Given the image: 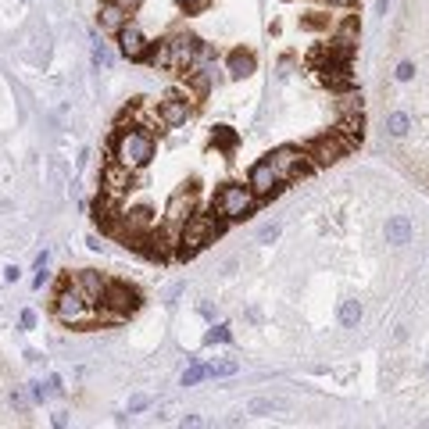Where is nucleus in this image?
<instances>
[{
	"label": "nucleus",
	"instance_id": "nucleus-35",
	"mask_svg": "<svg viewBox=\"0 0 429 429\" xmlns=\"http://www.w3.org/2000/svg\"><path fill=\"white\" fill-rule=\"evenodd\" d=\"M36 326V315L33 312H22V329H33Z\"/></svg>",
	"mask_w": 429,
	"mask_h": 429
},
{
	"label": "nucleus",
	"instance_id": "nucleus-17",
	"mask_svg": "<svg viewBox=\"0 0 429 429\" xmlns=\"http://www.w3.org/2000/svg\"><path fill=\"white\" fill-rule=\"evenodd\" d=\"M226 68H229V79H247L254 72V54L251 50H233Z\"/></svg>",
	"mask_w": 429,
	"mask_h": 429
},
{
	"label": "nucleus",
	"instance_id": "nucleus-25",
	"mask_svg": "<svg viewBox=\"0 0 429 429\" xmlns=\"http://www.w3.org/2000/svg\"><path fill=\"white\" fill-rule=\"evenodd\" d=\"M300 29H308V33L329 29V15H304V18H300Z\"/></svg>",
	"mask_w": 429,
	"mask_h": 429
},
{
	"label": "nucleus",
	"instance_id": "nucleus-28",
	"mask_svg": "<svg viewBox=\"0 0 429 429\" xmlns=\"http://www.w3.org/2000/svg\"><path fill=\"white\" fill-rule=\"evenodd\" d=\"M208 4H211V0H179V11H187V15H201Z\"/></svg>",
	"mask_w": 429,
	"mask_h": 429
},
{
	"label": "nucleus",
	"instance_id": "nucleus-13",
	"mask_svg": "<svg viewBox=\"0 0 429 429\" xmlns=\"http://www.w3.org/2000/svg\"><path fill=\"white\" fill-rule=\"evenodd\" d=\"M190 214H194V190H175L165 204V226L182 229V222H187Z\"/></svg>",
	"mask_w": 429,
	"mask_h": 429
},
{
	"label": "nucleus",
	"instance_id": "nucleus-23",
	"mask_svg": "<svg viewBox=\"0 0 429 429\" xmlns=\"http://www.w3.org/2000/svg\"><path fill=\"white\" fill-rule=\"evenodd\" d=\"M211 143L222 147V150H233V147H236V133H233L229 126H219V129L211 133Z\"/></svg>",
	"mask_w": 429,
	"mask_h": 429
},
{
	"label": "nucleus",
	"instance_id": "nucleus-30",
	"mask_svg": "<svg viewBox=\"0 0 429 429\" xmlns=\"http://www.w3.org/2000/svg\"><path fill=\"white\" fill-rule=\"evenodd\" d=\"M275 408H279V405H275V401H265V397H261V401H251V415H268V412H275Z\"/></svg>",
	"mask_w": 429,
	"mask_h": 429
},
{
	"label": "nucleus",
	"instance_id": "nucleus-21",
	"mask_svg": "<svg viewBox=\"0 0 429 429\" xmlns=\"http://www.w3.org/2000/svg\"><path fill=\"white\" fill-rule=\"evenodd\" d=\"M236 369H240V365H236V361H211V365H204V372H208V376H214V379H226V376H236Z\"/></svg>",
	"mask_w": 429,
	"mask_h": 429
},
{
	"label": "nucleus",
	"instance_id": "nucleus-2",
	"mask_svg": "<svg viewBox=\"0 0 429 429\" xmlns=\"http://www.w3.org/2000/svg\"><path fill=\"white\" fill-rule=\"evenodd\" d=\"M111 150H115V161H118V165H126L129 172H140V168H147L150 161H154L158 143H154V133L129 126V129H118Z\"/></svg>",
	"mask_w": 429,
	"mask_h": 429
},
{
	"label": "nucleus",
	"instance_id": "nucleus-3",
	"mask_svg": "<svg viewBox=\"0 0 429 429\" xmlns=\"http://www.w3.org/2000/svg\"><path fill=\"white\" fill-rule=\"evenodd\" d=\"M226 233V219H214V214L194 211L179 229V258H194L197 251H204L208 243H214Z\"/></svg>",
	"mask_w": 429,
	"mask_h": 429
},
{
	"label": "nucleus",
	"instance_id": "nucleus-5",
	"mask_svg": "<svg viewBox=\"0 0 429 429\" xmlns=\"http://www.w3.org/2000/svg\"><path fill=\"white\" fill-rule=\"evenodd\" d=\"M140 308V290L129 283L111 279L104 297H101V322H126Z\"/></svg>",
	"mask_w": 429,
	"mask_h": 429
},
{
	"label": "nucleus",
	"instance_id": "nucleus-18",
	"mask_svg": "<svg viewBox=\"0 0 429 429\" xmlns=\"http://www.w3.org/2000/svg\"><path fill=\"white\" fill-rule=\"evenodd\" d=\"M408 240H412V222L405 219V214H393V219L386 222V243H393V247H405Z\"/></svg>",
	"mask_w": 429,
	"mask_h": 429
},
{
	"label": "nucleus",
	"instance_id": "nucleus-8",
	"mask_svg": "<svg viewBox=\"0 0 429 429\" xmlns=\"http://www.w3.org/2000/svg\"><path fill=\"white\" fill-rule=\"evenodd\" d=\"M268 161H272L275 175H279L283 182H293V179H300V175H308V168H312L300 147H279V150H272Z\"/></svg>",
	"mask_w": 429,
	"mask_h": 429
},
{
	"label": "nucleus",
	"instance_id": "nucleus-34",
	"mask_svg": "<svg viewBox=\"0 0 429 429\" xmlns=\"http://www.w3.org/2000/svg\"><path fill=\"white\" fill-rule=\"evenodd\" d=\"M11 405H15L18 412H25V408H29V401H25V393H22V390H15V393H11Z\"/></svg>",
	"mask_w": 429,
	"mask_h": 429
},
{
	"label": "nucleus",
	"instance_id": "nucleus-31",
	"mask_svg": "<svg viewBox=\"0 0 429 429\" xmlns=\"http://www.w3.org/2000/svg\"><path fill=\"white\" fill-rule=\"evenodd\" d=\"M204 376H208L204 369H190L187 376H182V386H194V383H197V379H204Z\"/></svg>",
	"mask_w": 429,
	"mask_h": 429
},
{
	"label": "nucleus",
	"instance_id": "nucleus-1",
	"mask_svg": "<svg viewBox=\"0 0 429 429\" xmlns=\"http://www.w3.org/2000/svg\"><path fill=\"white\" fill-rule=\"evenodd\" d=\"M54 315L61 326H72V329H82V326H97L101 322V304H94L79 286L75 279H65L54 297Z\"/></svg>",
	"mask_w": 429,
	"mask_h": 429
},
{
	"label": "nucleus",
	"instance_id": "nucleus-37",
	"mask_svg": "<svg viewBox=\"0 0 429 429\" xmlns=\"http://www.w3.org/2000/svg\"><path fill=\"white\" fill-rule=\"evenodd\" d=\"M115 4H122V8H129V11H136V8H140V0H115Z\"/></svg>",
	"mask_w": 429,
	"mask_h": 429
},
{
	"label": "nucleus",
	"instance_id": "nucleus-38",
	"mask_svg": "<svg viewBox=\"0 0 429 429\" xmlns=\"http://www.w3.org/2000/svg\"><path fill=\"white\" fill-rule=\"evenodd\" d=\"M386 4L390 0H376V15H386Z\"/></svg>",
	"mask_w": 429,
	"mask_h": 429
},
{
	"label": "nucleus",
	"instance_id": "nucleus-7",
	"mask_svg": "<svg viewBox=\"0 0 429 429\" xmlns=\"http://www.w3.org/2000/svg\"><path fill=\"white\" fill-rule=\"evenodd\" d=\"M347 150H351L347 140H340L336 133H326V136H315L308 147H304V158H308L312 168H329V165L340 161Z\"/></svg>",
	"mask_w": 429,
	"mask_h": 429
},
{
	"label": "nucleus",
	"instance_id": "nucleus-11",
	"mask_svg": "<svg viewBox=\"0 0 429 429\" xmlns=\"http://www.w3.org/2000/svg\"><path fill=\"white\" fill-rule=\"evenodd\" d=\"M115 36H118V54H122V57H129V61H143V57H150V43H147V36L140 33V29H136L133 22H126Z\"/></svg>",
	"mask_w": 429,
	"mask_h": 429
},
{
	"label": "nucleus",
	"instance_id": "nucleus-29",
	"mask_svg": "<svg viewBox=\"0 0 429 429\" xmlns=\"http://www.w3.org/2000/svg\"><path fill=\"white\" fill-rule=\"evenodd\" d=\"M393 75H397V82H412V79H415V65H412V61H401Z\"/></svg>",
	"mask_w": 429,
	"mask_h": 429
},
{
	"label": "nucleus",
	"instance_id": "nucleus-27",
	"mask_svg": "<svg viewBox=\"0 0 429 429\" xmlns=\"http://www.w3.org/2000/svg\"><path fill=\"white\" fill-rule=\"evenodd\" d=\"M94 65H97V68H111V54H108V47H104L101 40L94 43Z\"/></svg>",
	"mask_w": 429,
	"mask_h": 429
},
{
	"label": "nucleus",
	"instance_id": "nucleus-20",
	"mask_svg": "<svg viewBox=\"0 0 429 429\" xmlns=\"http://www.w3.org/2000/svg\"><path fill=\"white\" fill-rule=\"evenodd\" d=\"M361 315H365V308H361V300H344V304H340V326H347V329H354V326L361 322Z\"/></svg>",
	"mask_w": 429,
	"mask_h": 429
},
{
	"label": "nucleus",
	"instance_id": "nucleus-22",
	"mask_svg": "<svg viewBox=\"0 0 429 429\" xmlns=\"http://www.w3.org/2000/svg\"><path fill=\"white\" fill-rule=\"evenodd\" d=\"M336 111L340 115H358L361 111V94H354V89H347V94L336 101Z\"/></svg>",
	"mask_w": 429,
	"mask_h": 429
},
{
	"label": "nucleus",
	"instance_id": "nucleus-39",
	"mask_svg": "<svg viewBox=\"0 0 429 429\" xmlns=\"http://www.w3.org/2000/svg\"><path fill=\"white\" fill-rule=\"evenodd\" d=\"M426 372H429V365H426Z\"/></svg>",
	"mask_w": 429,
	"mask_h": 429
},
{
	"label": "nucleus",
	"instance_id": "nucleus-10",
	"mask_svg": "<svg viewBox=\"0 0 429 429\" xmlns=\"http://www.w3.org/2000/svg\"><path fill=\"white\" fill-rule=\"evenodd\" d=\"M129 190H133V172H129L126 165L111 161V165L104 168V175H101V194L111 197V201H122Z\"/></svg>",
	"mask_w": 429,
	"mask_h": 429
},
{
	"label": "nucleus",
	"instance_id": "nucleus-19",
	"mask_svg": "<svg viewBox=\"0 0 429 429\" xmlns=\"http://www.w3.org/2000/svg\"><path fill=\"white\" fill-rule=\"evenodd\" d=\"M408 129H412V118H408L405 111H390V118H386V133H390L393 140H405Z\"/></svg>",
	"mask_w": 429,
	"mask_h": 429
},
{
	"label": "nucleus",
	"instance_id": "nucleus-33",
	"mask_svg": "<svg viewBox=\"0 0 429 429\" xmlns=\"http://www.w3.org/2000/svg\"><path fill=\"white\" fill-rule=\"evenodd\" d=\"M147 405H150V397H143V393H140V397H133V401H129V412H143Z\"/></svg>",
	"mask_w": 429,
	"mask_h": 429
},
{
	"label": "nucleus",
	"instance_id": "nucleus-24",
	"mask_svg": "<svg viewBox=\"0 0 429 429\" xmlns=\"http://www.w3.org/2000/svg\"><path fill=\"white\" fill-rule=\"evenodd\" d=\"M229 340H233L229 326H211V329L204 333V344H229Z\"/></svg>",
	"mask_w": 429,
	"mask_h": 429
},
{
	"label": "nucleus",
	"instance_id": "nucleus-32",
	"mask_svg": "<svg viewBox=\"0 0 429 429\" xmlns=\"http://www.w3.org/2000/svg\"><path fill=\"white\" fill-rule=\"evenodd\" d=\"M29 386H33V401H47V393H50V390H47L43 383H29Z\"/></svg>",
	"mask_w": 429,
	"mask_h": 429
},
{
	"label": "nucleus",
	"instance_id": "nucleus-15",
	"mask_svg": "<svg viewBox=\"0 0 429 429\" xmlns=\"http://www.w3.org/2000/svg\"><path fill=\"white\" fill-rule=\"evenodd\" d=\"M108 275H101V272H94V268H82L79 275H75V286L94 300V304H101V297H104V290H108Z\"/></svg>",
	"mask_w": 429,
	"mask_h": 429
},
{
	"label": "nucleus",
	"instance_id": "nucleus-26",
	"mask_svg": "<svg viewBox=\"0 0 429 429\" xmlns=\"http://www.w3.org/2000/svg\"><path fill=\"white\" fill-rule=\"evenodd\" d=\"M279 233H283L279 222H268V226L258 229V243H275V240H279Z\"/></svg>",
	"mask_w": 429,
	"mask_h": 429
},
{
	"label": "nucleus",
	"instance_id": "nucleus-6",
	"mask_svg": "<svg viewBox=\"0 0 429 429\" xmlns=\"http://www.w3.org/2000/svg\"><path fill=\"white\" fill-rule=\"evenodd\" d=\"M258 197L251 187H240V182H229V187H222L219 194H214V214L226 222H240V219H247V214L254 211Z\"/></svg>",
	"mask_w": 429,
	"mask_h": 429
},
{
	"label": "nucleus",
	"instance_id": "nucleus-36",
	"mask_svg": "<svg viewBox=\"0 0 429 429\" xmlns=\"http://www.w3.org/2000/svg\"><path fill=\"white\" fill-rule=\"evenodd\" d=\"M4 279H8V283H15V279H18V268H15V265H8V268H4Z\"/></svg>",
	"mask_w": 429,
	"mask_h": 429
},
{
	"label": "nucleus",
	"instance_id": "nucleus-9",
	"mask_svg": "<svg viewBox=\"0 0 429 429\" xmlns=\"http://www.w3.org/2000/svg\"><path fill=\"white\" fill-rule=\"evenodd\" d=\"M247 187L254 190V197H275V194L283 190V179L275 175V168H272L268 158H261V161H254L251 172H247Z\"/></svg>",
	"mask_w": 429,
	"mask_h": 429
},
{
	"label": "nucleus",
	"instance_id": "nucleus-16",
	"mask_svg": "<svg viewBox=\"0 0 429 429\" xmlns=\"http://www.w3.org/2000/svg\"><path fill=\"white\" fill-rule=\"evenodd\" d=\"M340 140H347V147H358L361 136H365V118L361 111L358 115H340V122H336V129H333Z\"/></svg>",
	"mask_w": 429,
	"mask_h": 429
},
{
	"label": "nucleus",
	"instance_id": "nucleus-14",
	"mask_svg": "<svg viewBox=\"0 0 429 429\" xmlns=\"http://www.w3.org/2000/svg\"><path fill=\"white\" fill-rule=\"evenodd\" d=\"M129 22V8H122L115 4V0H104V4L97 8V25H101V33H118L122 25Z\"/></svg>",
	"mask_w": 429,
	"mask_h": 429
},
{
	"label": "nucleus",
	"instance_id": "nucleus-4",
	"mask_svg": "<svg viewBox=\"0 0 429 429\" xmlns=\"http://www.w3.org/2000/svg\"><path fill=\"white\" fill-rule=\"evenodd\" d=\"M197 54H201V40L190 33H175L168 40L158 43V50L150 54V61L161 68H194L197 65Z\"/></svg>",
	"mask_w": 429,
	"mask_h": 429
},
{
	"label": "nucleus",
	"instance_id": "nucleus-12",
	"mask_svg": "<svg viewBox=\"0 0 429 429\" xmlns=\"http://www.w3.org/2000/svg\"><path fill=\"white\" fill-rule=\"evenodd\" d=\"M194 115L190 101H182V97H165L158 104V126L165 129H179V126H187V118Z\"/></svg>",
	"mask_w": 429,
	"mask_h": 429
}]
</instances>
